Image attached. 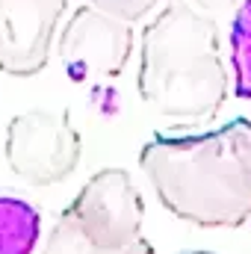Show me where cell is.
Wrapping results in <instances>:
<instances>
[{"mask_svg": "<svg viewBox=\"0 0 251 254\" xmlns=\"http://www.w3.org/2000/svg\"><path fill=\"white\" fill-rule=\"evenodd\" d=\"M192 6H198L207 15H219V12H237V6L243 0H189Z\"/></svg>", "mask_w": 251, "mask_h": 254, "instance_id": "8fae6325", "label": "cell"}, {"mask_svg": "<svg viewBox=\"0 0 251 254\" xmlns=\"http://www.w3.org/2000/svg\"><path fill=\"white\" fill-rule=\"evenodd\" d=\"M3 154L18 181L30 187H54L77 172L83 136L68 110H27L6 127Z\"/></svg>", "mask_w": 251, "mask_h": 254, "instance_id": "3957f363", "label": "cell"}, {"mask_svg": "<svg viewBox=\"0 0 251 254\" xmlns=\"http://www.w3.org/2000/svg\"><path fill=\"white\" fill-rule=\"evenodd\" d=\"M178 254H216V252H204V249H189V252H178Z\"/></svg>", "mask_w": 251, "mask_h": 254, "instance_id": "7c38bea8", "label": "cell"}, {"mask_svg": "<svg viewBox=\"0 0 251 254\" xmlns=\"http://www.w3.org/2000/svg\"><path fill=\"white\" fill-rule=\"evenodd\" d=\"M42 254H154V246L145 237H139L136 243H130L125 249H101V246H92L83 237H77L65 222L57 219V225H54V231L48 237V246H45Z\"/></svg>", "mask_w": 251, "mask_h": 254, "instance_id": "9c48e42d", "label": "cell"}, {"mask_svg": "<svg viewBox=\"0 0 251 254\" xmlns=\"http://www.w3.org/2000/svg\"><path fill=\"white\" fill-rule=\"evenodd\" d=\"M231 63H234V83L237 95L251 104V0H243L234 12L231 27Z\"/></svg>", "mask_w": 251, "mask_h": 254, "instance_id": "ba28073f", "label": "cell"}, {"mask_svg": "<svg viewBox=\"0 0 251 254\" xmlns=\"http://www.w3.org/2000/svg\"><path fill=\"white\" fill-rule=\"evenodd\" d=\"M42 237V213L27 198L0 192V254H33Z\"/></svg>", "mask_w": 251, "mask_h": 254, "instance_id": "52a82bcc", "label": "cell"}, {"mask_svg": "<svg viewBox=\"0 0 251 254\" xmlns=\"http://www.w3.org/2000/svg\"><path fill=\"white\" fill-rule=\"evenodd\" d=\"M89 3L104 9V12H110V15H116V18H125L130 24H136V21L148 18L151 12L163 9L172 0H89Z\"/></svg>", "mask_w": 251, "mask_h": 254, "instance_id": "30bf717a", "label": "cell"}, {"mask_svg": "<svg viewBox=\"0 0 251 254\" xmlns=\"http://www.w3.org/2000/svg\"><path fill=\"white\" fill-rule=\"evenodd\" d=\"M77 237L101 249H125L142 237L145 201L125 169H101L95 172L74 201L60 213Z\"/></svg>", "mask_w": 251, "mask_h": 254, "instance_id": "277c9868", "label": "cell"}, {"mask_svg": "<svg viewBox=\"0 0 251 254\" xmlns=\"http://www.w3.org/2000/svg\"><path fill=\"white\" fill-rule=\"evenodd\" d=\"M142 175L169 213L195 228H240L251 219V122L192 136H154Z\"/></svg>", "mask_w": 251, "mask_h": 254, "instance_id": "6da1fadb", "label": "cell"}, {"mask_svg": "<svg viewBox=\"0 0 251 254\" xmlns=\"http://www.w3.org/2000/svg\"><path fill=\"white\" fill-rule=\"evenodd\" d=\"M68 0H0V71L33 77L51 63Z\"/></svg>", "mask_w": 251, "mask_h": 254, "instance_id": "8992f818", "label": "cell"}, {"mask_svg": "<svg viewBox=\"0 0 251 254\" xmlns=\"http://www.w3.org/2000/svg\"><path fill=\"white\" fill-rule=\"evenodd\" d=\"M57 51L63 71L74 83L116 80L133 54V24L83 3L63 24Z\"/></svg>", "mask_w": 251, "mask_h": 254, "instance_id": "5b68a950", "label": "cell"}, {"mask_svg": "<svg viewBox=\"0 0 251 254\" xmlns=\"http://www.w3.org/2000/svg\"><path fill=\"white\" fill-rule=\"evenodd\" d=\"M139 95L163 119L213 122L228 101V65L213 15L189 0L154 12L139 39Z\"/></svg>", "mask_w": 251, "mask_h": 254, "instance_id": "7a4b0ae2", "label": "cell"}]
</instances>
